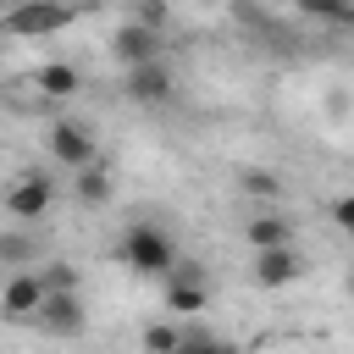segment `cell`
I'll return each instance as SVG.
<instances>
[{
	"label": "cell",
	"mask_w": 354,
	"mask_h": 354,
	"mask_svg": "<svg viewBox=\"0 0 354 354\" xmlns=\"http://www.w3.org/2000/svg\"><path fill=\"white\" fill-rule=\"evenodd\" d=\"M39 282H44V293H77V266L72 260H44Z\"/></svg>",
	"instance_id": "14"
},
{
	"label": "cell",
	"mask_w": 354,
	"mask_h": 354,
	"mask_svg": "<svg viewBox=\"0 0 354 354\" xmlns=\"http://www.w3.org/2000/svg\"><path fill=\"white\" fill-rule=\"evenodd\" d=\"M72 22L66 6H22V11H6L0 17V33H28V39H44V33H61Z\"/></svg>",
	"instance_id": "8"
},
{
	"label": "cell",
	"mask_w": 354,
	"mask_h": 354,
	"mask_svg": "<svg viewBox=\"0 0 354 354\" xmlns=\"http://www.w3.org/2000/svg\"><path fill=\"white\" fill-rule=\"evenodd\" d=\"M33 254V243L22 238V232H6L0 238V266H11V271H22V260Z\"/></svg>",
	"instance_id": "16"
},
{
	"label": "cell",
	"mask_w": 354,
	"mask_h": 354,
	"mask_svg": "<svg viewBox=\"0 0 354 354\" xmlns=\"http://www.w3.org/2000/svg\"><path fill=\"white\" fill-rule=\"evenodd\" d=\"M50 205H55V183H50L44 171H22V177L6 188V216H17V221H39Z\"/></svg>",
	"instance_id": "3"
},
{
	"label": "cell",
	"mask_w": 354,
	"mask_h": 354,
	"mask_svg": "<svg viewBox=\"0 0 354 354\" xmlns=\"http://www.w3.org/2000/svg\"><path fill=\"white\" fill-rule=\"evenodd\" d=\"M243 188H249V194L277 199V194H282V177H277V171H243Z\"/></svg>",
	"instance_id": "17"
},
{
	"label": "cell",
	"mask_w": 354,
	"mask_h": 354,
	"mask_svg": "<svg viewBox=\"0 0 354 354\" xmlns=\"http://www.w3.org/2000/svg\"><path fill=\"white\" fill-rule=\"evenodd\" d=\"M177 348H183V326H171V321L144 326V354H177Z\"/></svg>",
	"instance_id": "15"
},
{
	"label": "cell",
	"mask_w": 354,
	"mask_h": 354,
	"mask_svg": "<svg viewBox=\"0 0 354 354\" xmlns=\"http://www.w3.org/2000/svg\"><path fill=\"white\" fill-rule=\"evenodd\" d=\"M304 277V260L293 254V249H266V254H254V282L260 288H288V282H299Z\"/></svg>",
	"instance_id": "10"
},
{
	"label": "cell",
	"mask_w": 354,
	"mask_h": 354,
	"mask_svg": "<svg viewBox=\"0 0 354 354\" xmlns=\"http://www.w3.org/2000/svg\"><path fill=\"white\" fill-rule=\"evenodd\" d=\"M72 194H77V199H83L88 210H100V205L111 199V171H105V166H88V171H77Z\"/></svg>",
	"instance_id": "13"
},
{
	"label": "cell",
	"mask_w": 354,
	"mask_h": 354,
	"mask_svg": "<svg viewBox=\"0 0 354 354\" xmlns=\"http://www.w3.org/2000/svg\"><path fill=\"white\" fill-rule=\"evenodd\" d=\"M133 22H144V28H160V22H166V11H160V6H138V17H133Z\"/></svg>",
	"instance_id": "20"
},
{
	"label": "cell",
	"mask_w": 354,
	"mask_h": 354,
	"mask_svg": "<svg viewBox=\"0 0 354 354\" xmlns=\"http://www.w3.org/2000/svg\"><path fill=\"white\" fill-rule=\"evenodd\" d=\"M216 348V332H205V326H183V348L177 354H210Z\"/></svg>",
	"instance_id": "18"
},
{
	"label": "cell",
	"mask_w": 354,
	"mask_h": 354,
	"mask_svg": "<svg viewBox=\"0 0 354 354\" xmlns=\"http://www.w3.org/2000/svg\"><path fill=\"white\" fill-rule=\"evenodd\" d=\"M33 326H39L44 337H83V332H88V310H83L77 293H50Z\"/></svg>",
	"instance_id": "5"
},
{
	"label": "cell",
	"mask_w": 354,
	"mask_h": 354,
	"mask_svg": "<svg viewBox=\"0 0 354 354\" xmlns=\"http://www.w3.org/2000/svg\"><path fill=\"white\" fill-rule=\"evenodd\" d=\"M210 354H243V348H238V343H227V337H216V348H210Z\"/></svg>",
	"instance_id": "22"
},
{
	"label": "cell",
	"mask_w": 354,
	"mask_h": 354,
	"mask_svg": "<svg viewBox=\"0 0 354 354\" xmlns=\"http://www.w3.org/2000/svg\"><path fill=\"white\" fill-rule=\"evenodd\" d=\"M321 17H332V22H343V28H354V6H343V11H321Z\"/></svg>",
	"instance_id": "21"
},
{
	"label": "cell",
	"mask_w": 354,
	"mask_h": 354,
	"mask_svg": "<svg viewBox=\"0 0 354 354\" xmlns=\"http://www.w3.org/2000/svg\"><path fill=\"white\" fill-rule=\"evenodd\" d=\"M171 94H177V77H171L166 61H149V66H133V72H127V100H138V105H166Z\"/></svg>",
	"instance_id": "9"
},
{
	"label": "cell",
	"mask_w": 354,
	"mask_h": 354,
	"mask_svg": "<svg viewBox=\"0 0 354 354\" xmlns=\"http://www.w3.org/2000/svg\"><path fill=\"white\" fill-rule=\"evenodd\" d=\"M44 282H39V271H11L6 277V299H0V310H6V321H39V310H44Z\"/></svg>",
	"instance_id": "6"
},
{
	"label": "cell",
	"mask_w": 354,
	"mask_h": 354,
	"mask_svg": "<svg viewBox=\"0 0 354 354\" xmlns=\"http://www.w3.org/2000/svg\"><path fill=\"white\" fill-rule=\"evenodd\" d=\"M205 304H210V288H205L199 266H194V260H183V266L166 277V310H177V315H199Z\"/></svg>",
	"instance_id": "7"
},
{
	"label": "cell",
	"mask_w": 354,
	"mask_h": 354,
	"mask_svg": "<svg viewBox=\"0 0 354 354\" xmlns=\"http://www.w3.org/2000/svg\"><path fill=\"white\" fill-rule=\"evenodd\" d=\"M44 144H50L55 166H66V171L100 166V144H94V127L88 122H50L44 127Z\"/></svg>",
	"instance_id": "2"
},
{
	"label": "cell",
	"mask_w": 354,
	"mask_h": 354,
	"mask_svg": "<svg viewBox=\"0 0 354 354\" xmlns=\"http://www.w3.org/2000/svg\"><path fill=\"white\" fill-rule=\"evenodd\" d=\"M122 266L133 277H171L183 260H177V243L155 221H127V232H122Z\"/></svg>",
	"instance_id": "1"
},
{
	"label": "cell",
	"mask_w": 354,
	"mask_h": 354,
	"mask_svg": "<svg viewBox=\"0 0 354 354\" xmlns=\"http://www.w3.org/2000/svg\"><path fill=\"white\" fill-rule=\"evenodd\" d=\"M160 50H166V44H160V33H155V28H144V22H133V17H127L116 33H111V55H116L127 72H133V66L160 61Z\"/></svg>",
	"instance_id": "4"
},
{
	"label": "cell",
	"mask_w": 354,
	"mask_h": 354,
	"mask_svg": "<svg viewBox=\"0 0 354 354\" xmlns=\"http://www.w3.org/2000/svg\"><path fill=\"white\" fill-rule=\"evenodd\" d=\"M243 238L254 243V254H266V249H293V243H288V238H293V221L277 216V210H260L254 221H243Z\"/></svg>",
	"instance_id": "11"
},
{
	"label": "cell",
	"mask_w": 354,
	"mask_h": 354,
	"mask_svg": "<svg viewBox=\"0 0 354 354\" xmlns=\"http://www.w3.org/2000/svg\"><path fill=\"white\" fill-rule=\"evenodd\" d=\"M332 221H337V232H348V238H354V194L332 199Z\"/></svg>",
	"instance_id": "19"
},
{
	"label": "cell",
	"mask_w": 354,
	"mask_h": 354,
	"mask_svg": "<svg viewBox=\"0 0 354 354\" xmlns=\"http://www.w3.org/2000/svg\"><path fill=\"white\" fill-rule=\"evenodd\" d=\"M77 66H66V61H44L39 66V88H44V100H72L77 94Z\"/></svg>",
	"instance_id": "12"
}]
</instances>
